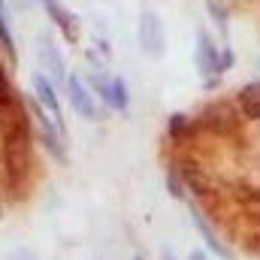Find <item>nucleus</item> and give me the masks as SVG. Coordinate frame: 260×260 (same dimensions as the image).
<instances>
[{
    "mask_svg": "<svg viewBox=\"0 0 260 260\" xmlns=\"http://www.w3.org/2000/svg\"><path fill=\"white\" fill-rule=\"evenodd\" d=\"M248 248H251L254 254H260V230H251V236H248Z\"/></svg>",
    "mask_w": 260,
    "mask_h": 260,
    "instance_id": "obj_21",
    "label": "nucleus"
},
{
    "mask_svg": "<svg viewBox=\"0 0 260 260\" xmlns=\"http://www.w3.org/2000/svg\"><path fill=\"white\" fill-rule=\"evenodd\" d=\"M34 94H37V103L58 121L64 124V109H61V97H58V85L46 76V73H37L34 76ZM67 127V124H64Z\"/></svg>",
    "mask_w": 260,
    "mask_h": 260,
    "instance_id": "obj_9",
    "label": "nucleus"
},
{
    "mask_svg": "<svg viewBox=\"0 0 260 260\" xmlns=\"http://www.w3.org/2000/svg\"><path fill=\"white\" fill-rule=\"evenodd\" d=\"M0 9H3V0H0Z\"/></svg>",
    "mask_w": 260,
    "mask_h": 260,
    "instance_id": "obj_26",
    "label": "nucleus"
},
{
    "mask_svg": "<svg viewBox=\"0 0 260 260\" xmlns=\"http://www.w3.org/2000/svg\"><path fill=\"white\" fill-rule=\"evenodd\" d=\"M139 46H142V52L151 55V58H160V55L167 52L164 21H160V15L151 12V9H142V15H139Z\"/></svg>",
    "mask_w": 260,
    "mask_h": 260,
    "instance_id": "obj_6",
    "label": "nucleus"
},
{
    "mask_svg": "<svg viewBox=\"0 0 260 260\" xmlns=\"http://www.w3.org/2000/svg\"><path fill=\"white\" fill-rule=\"evenodd\" d=\"M176 173H179V179H182V185H185V191H191L194 197H203V200H221V188H218V179L215 176H209L203 167H197V164H188V160H182L179 167H176Z\"/></svg>",
    "mask_w": 260,
    "mask_h": 260,
    "instance_id": "obj_5",
    "label": "nucleus"
},
{
    "mask_svg": "<svg viewBox=\"0 0 260 260\" xmlns=\"http://www.w3.org/2000/svg\"><path fill=\"white\" fill-rule=\"evenodd\" d=\"M188 260H206V254H203V251H194V254H191Z\"/></svg>",
    "mask_w": 260,
    "mask_h": 260,
    "instance_id": "obj_22",
    "label": "nucleus"
},
{
    "mask_svg": "<svg viewBox=\"0 0 260 260\" xmlns=\"http://www.w3.org/2000/svg\"><path fill=\"white\" fill-rule=\"evenodd\" d=\"M218 55H221V49L212 43V37L206 34V30H200L197 34V70H200V76L206 79V85H218V79H221V73H218Z\"/></svg>",
    "mask_w": 260,
    "mask_h": 260,
    "instance_id": "obj_7",
    "label": "nucleus"
},
{
    "mask_svg": "<svg viewBox=\"0 0 260 260\" xmlns=\"http://www.w3.org/2000/svg\"><path fill=\"white\" fill-rule=\"evenodd\" d=\"M40 55H43V64H46V76L61 88V85H67V67H64V58H61V52L55 49V43L52 40H43L40 43Z\"/></svg>",
    "mask_w": 260,
    "mask_h": 260,
    "instance_id": "obj_12",
    "label": "nucleus"
},
{
    "mask_svg": "<svg viewBox=\"0 0 260 260\" xmlns=\"http://www.w3.org/2000/svg\"><path fill=\"white\" fill-rule=\"evenodd\" d=\"M0 49L9 55V61H15L18 49H15V37H12V30H9V24H6V15H3V9H0Z\"/></svg>",
    "mask_w": 260,
    "mask_h": 260,
    "instance_id": "obj_16",
    "label": "nucleus"
},
{
    "mask_svg": "<svg viewBox=\"0 0 260 260\" xmlns=\"http://www.w3.org/2000/svg\"><path fill=\"white\" fill-rule=\"evenodd\" d=\"M0 167L6 188L21 194L34 170V127L18 97L9 106H0Z\"/></svg>",
    "mask_w": 260,
    "mask_h": 260,
    "instance_id": "obj_1",
    "label": "nucleus"
},
{
    "mask_svg": "<svg viewBox=\"0 0 260 260\" xmlns=\"http://www.w3.org/2000/svg\"><path fill=\"white\" fill-rule=\"evenodd\" d=\"M236 112L248 121H260V82H248L236 91V100H233Z\"/></svg>",
    "mask_w": 260,
    "mask_h": 260,
    "instance_id": "obj_11",
    "label": "nucleus"
},
{
    "mask_svg": "<svg viewBox=\"0 0 260 260\" xmlns=\"http://www.w3.org/2000/svg\"><path fill=\"white\" fill-rule=\"evenodd\" d=\"M230 197H233V203L251 218V224H254V230H260V188L257 185H248V182H233L230 188Z\"/></svg>",
    "mask_w": 260,
    "mask_h": 260,
    "instance_id": "obj_10",
    "label": "nucleus"
},
{
    "mask_svg": "<svg viewBox=\"0 0 260 260\" xmlns=\"http://www.w3.org/2000/svg\"><path fill=\"white\" fill-rule=\"evenodd\" d=\"M67 97H70V106L79 112V118H85V121H100V106H97V97H94V91H91V85L79 76V73H70L67 76Z\"/></svg>",
    "mask_w": 260,
    "mask_h": 260,
    "instance_id": "obj_4",
    "label": "nucleus"
},
{
    "mask_svg": "<svg viewBox=\"0 0 260 260\" xmlns=\"http://www.w3.org/2000/svg\"><path fill=\"white\" fill-rule=\"evenodd\" d=\"M133 260H142V254H133Z\"/></svg>",
    "mask_w": 260,
    "mask_h": 260,
    "instance_id": "obj_24",
    "label": "nucleus"
},
{
    "mask_svg": "<svg viewBox=\"0 0 260 260\" xmlns=\"http://www.w3.org/2000/svg\"><path fill=\"white\" fill-rule=\"evenodd\" d=\"M167 130H170V136H173V139H188V136H194L197 121L191 118V115H170Z\"/></svg>",
    "mask_w": 260,
    "mask_h": 260,
    "instance_id": "obj_14",
    "label": "nucleus"
},
{
    "mask_svg": "<svg viewBox=\"0 0 260 260\" xmlns=\"http://www.w3.org/2000/svg\"><path fill=\"white\" fill-rule=\"evenodd\" d=\"M130 103L127 97V85H124V79H118V76H112V88H109V106L112 109H118V112H124Z\"/></svg>",
    "mask_w": 260,
    "mask_h": 260,
    "instance_id": "obj_15",
    "label": "nucleus"
},
{
    "mask_svg": "<svg viewBox=\"0 0 260 260\" xmlns=\"http://www.w3.org/2000/svg\"><path fill=\"white\" fill-rule=\"evenodd\" d=\"M40 3H43L46 15L55 21V27L64 34L67 43H79V37H82V21H79V15L70 12L61 0H40Z\"/></svg>",
    "mask_w": 260,
    "mask_h": 260,
    "instance_id": "obj_8",
    "label": "nucleus"
},
{
    "mask_svg": "<svg viewBox=\"0 0 260 260\" xmlns=\"http://www.w3.org/2000/svg\"><path fill=\"white\" fill-rule=\"evenodd\" d=\"M233 64H236V55H233V49H230V46H227V49H221V55H218V73L224 76V73H227Z\"/></svg>",
    "mask_w": 260,
    "mask_h": 260,
    "instance_id": "obj_20",
    "label": "nucleus"
},
{
    "mask_svg": "<svg viewBox=\"0 0 260 260\" xmlns=\"http://www.w3.org/2000/svg\"><path fill=\"white\" fill-rule=\"evenodd\" d=\"M30 112H34V121H37V133H40V139H43V145L49 148V154L55 157V160H61L67 164V127L64 124H58L37 100L30 103Z\"/></svg>",
    "mask_w": 260,
    "mask_h": 260,
    "instance_id": "obj_2",
    "label": "nucleus"
},
{
    "mask_svg": "<svg viewBox=\"0 0 260 260\" xmlns=\"http://www.w3.org/2000/svg\"><path fill=\"white\" fill-rule=\"evenodd\" d=\"M206 3H209V15L215 18V24H218L221 30H227V21H230V18H227V6H224L221 0H206Z\"/></svg>",
    "mask_w": 260,
    "mask_h": 260,
    "instance_id": "obj_17",
    "label": "nucleus"
},
{
    "mask_svg": "<svg viewBox=\"0 0 260 260\" xmlns=\"http://www.w3.org/2000/svg\"><path fill=\"white\" fill-rule=\"evenodd\" d=\"M15 100V91L9 85V76H6V67L0 64V106H9Z\"/></svg>",
    "mask_w": 260,
    "mask_h": 260,
    "instance_id": "obj_19",
    "label": "nucleus"
},
{
    "mask_svg": "<svg viewBox=\"0 0 260 260\" xmlns=\"http://www.w3.org/2000/svg\"><path fill=\"white\" fill-rule=\"evenodd\" d=\"M164 260H176V257H173V254H170V251H164Z\"/></svg>",
    "mask_w": 260,
    "mask_h": 260,
    "instance_id": "obj_23",
    "label": "nucleus"
},
{
    "mask_svg": "<svg viewBox=\"0 0 260 260\" xmlns=\"http://www.w3.org/2000/svg\"><path fill=\"white\" fill-rule=\"evenodd\" d=\"M0 218H3V209H0Z\"/></svg>",
    "mask_w": 260,
    "mask_h": 260,
    "instance_id": "obj_25",
    "label": "nucleus"
},
{
    "mask_svg": "<svg viewBox=\"0 0 260 260\" xmlns=\"http://www.w3.org/2000/svg\"><path fill=\"white\" fill-rule=\"evenodd\" d=\"M197 130H212V133H233V130H239V112H236V106L227 103V100L209 103L197 115Z\"/></svg>",
    "mask_w": 260,
    "mask_h": 260,
    "instance_id": "obj_3",
    "label": "nucleus"
},
{
    "mask_svg": "<svg viewBox=\"0 0 260 260\" xmlns=\"http://www.w3.org/2000/svg\"><path fill=\"white\" fill-rule=\"evenodd\" d=\"M191 218H194V224H197V233H200V236H203V242L209 245V251H212L215 257H221V260H227V257H230V251H227V248L221 245V239H218V236L212 233L209 221H206V218L200 215V209H191Z\"/></svg>",
    "mask_w": 260,
    "mask_h": 260,
    "instance_id": "obj_13",
    "label": "nucleus"
},
{
    "mask_svg": "<svg viewBox=\"0 0 260 260\" xmlns=\"http://www.w3.org/2000/svg\"><path fill=\"white\" fill-rule=\"evenodd\" d=\"M167 191H170V197H176V200H185V185H182V179H179V173H176V167L167 173Z\"/></svg>",
    "mask_w": 260,
    "mask_h": 260,
    "instance_id": "obj_18",
    "label": "nucleus"
}]
</instances>
